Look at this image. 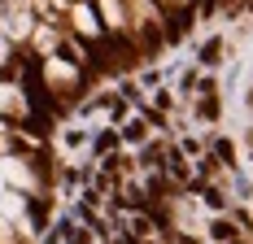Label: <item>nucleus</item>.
Here are the masks:
<instances>
[{"label": "nucleus", "instance_id": "1", "mask_svg": "<svg viewBox=\"0 0 253 244\" xmlns=\"http://www.w3.org/2000/svg\"><path fill=\"white\" fill-rule=\"evenodd\" d=\"M101 13H105V31H109V35H126L131 18H126V9L118 0H101Z\"/></svg>", "mask_w": 253, "mask_h": 244}, {"label": "nucleus", "instance_id": "2", "mask_svg": "<svg viewBox=\"0 0 253 244\" xmlns=\"http://www.w3.org/2000/svg\"><path fill=\"white\" fill-rule=\"evenodd\" d=\"M210 236H214L218 244H236V240H240L236 222H227V218H218V222H214V227H210Z\"/></svg>", "mask_w": 253, "mask_h": 244}, {"label": "nucleus", "instance_id": "3", "mask_svg": "<svg viewBox=\"0 0 253 244\" xmlns=\"http://www.w3.org/2000/svg\"><path fill=\"white\" fill-rule=\"evenodd\" d=\"M223 57H227V44H223V40H210V44L201 48V61H205V66H218Z\"/></svg>", "mask_w": 253, "mask_h": 244}, {"label": "nucleus", "instance_id": "4", "mask_svg": "<svg viewBox=\"0 0 253 244\" xmlns=\"http://www.w3.org/2000/svg\"><path fill=\"white\" fill-rule=\"evenodd\" d=\"M70 18H75V31H92V22H96V13H92L87 4H75Z\"/></svg>", "mask_w": 253, "mask_h": 244}, {"label": "nucleus", "instance_id": "5", "mask_svg": "<svg viewBox=\"0 0 253 244\" xmlns=\"http://www.w3.org/2000/svg\"><path fill=\"white\" fill-rule=\"evenodd\" d=\"M126 140H131V144H140V140H144V122H140V118L126 122Z\"/></svg>", "mask_w": 253, "mask_h": 244}, {"label": "nucleus", "instance_id": "6", "mask_svg": "<svg viewBox=\"0 0 253 244\" xmlns=\"http://www.w3.org/2000/svg\"><path fill=\"white\" fill-rule=\"evenodd\" d=\"M9 52H13V48H9V44H4V40H0V66H4V61H9Z\"/></svg>", "mask_w": 253, "mask_h": 244}, {"label": "nucleus", "instance_id": "7", "mask_svg": "<svg viewBox=\"0 0 253 244\" xmlns=\"http://www.w3.org/2000/svg\"><path fill=\"white\" fill-rule=\"evenodd\" d=\"M249 105H253V92H249Z\"/></svg>", "mask_w": 253, "mask_h": 244}]
</instances>
